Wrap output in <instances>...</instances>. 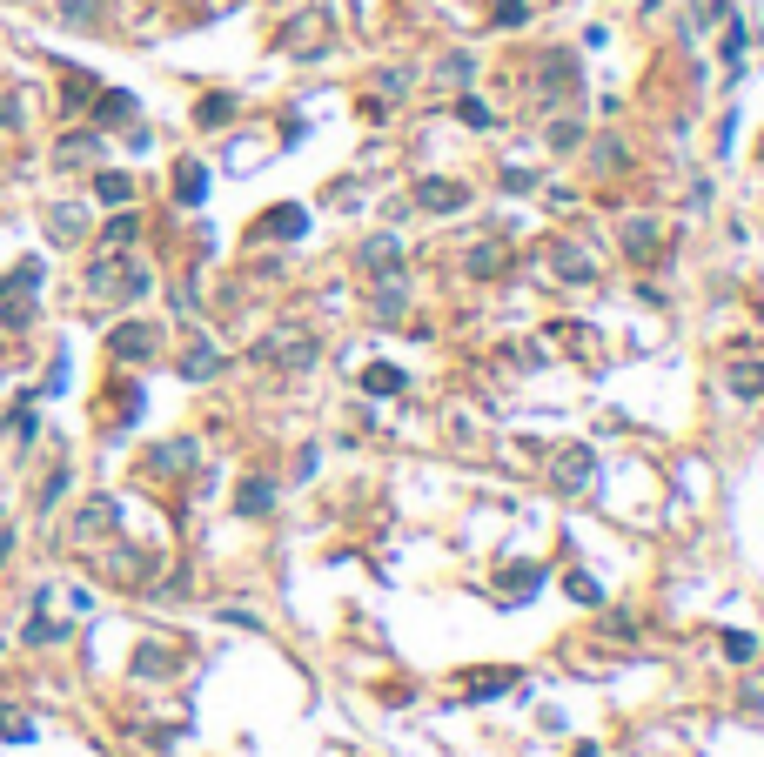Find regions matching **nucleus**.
<instances>
[{
	"label": "nucleus",
	"instance_id": "f257e3e1",
	"mask_svg": "<svg viewBox=\"0 0 764 757\" xmlns=\"http://www.w3.org/2000/svg\"><path fill=\"white\" fill-rule=\"evenodd\" d=\"M416 201H423V208H436V215H443V208H463V188H456V181H416Z\"/></svg>",
	"mask_w": 764,
	"mask_h": 757
},
{
	"label": "nucleus",
	"instance_id": "f03ea898",
	"mask_svg": "<svg viewBox=\"0 0 764 757\" xmlns=\"http://www.w3.org/2000/svg\"><path fill=\"white\" fill-rule=\"evenodd\" d=\"M155 349V329H114V356H148Z\"/></svg>",
	"mask_w": 764,
	"mask_h": 757
},
{
	"label": "nucleus",
	"instance_id": "7ed1b4c3",
	"mask_svg": "<svg viewBox=\"0 0 764 757\" xmlns=\"http://www.w3.org/2000/svg\"><path fill=\"white\" fill-rule=\"evenodd\" d=\"M302 228H309V215H302V208H275L269 222H262V235H302Z\"/></svg>",
	"mask_w": 764,
	"mask_h": 757
},
{
	"label": "nucleus",
	"instance_id": "20e7f679",
	"mask_svg": "<svg viewBox=\"0 0 764 757\" xmlns=\"http://www.w3.org/2000/svg\"><path fill=\"white\" fill-rule=\"evenodd\" d=\"M557 476L570 483V490H584V476H590V456H584V449H570V456L557 463Z\"/></svg>",
	"mask_w": 764,
	"mask_h": 757
},
{
	"label": "nucleus",
	"instance_id": "39448f33",
	"mask_svg": "<svg viewBox=\"0 0 764 757\" xmlns=\"http://www.w3.org/2000/svg\"><path fill=\"white\" fill-rule=\"evenodd\" d=\"M503 684H517V670H510V677H503V670H476V677H470V697H496Z\"/></svg>",
	"mask_w": 764,
	"mask_h": 757
},
{
	"label": "nucleus",
	"instance_id": "423d86ee",
	"mask_svg": "<svg viewBox=\"0 0 764 757\" xmlns=\"http://www.w3.org/2000/svg\"><path fill=\"white\" fill-rule=\"evenodd\" d=\"M362 389H369V396H396V389H403V376H396V369H369V376H362Z\"/></svg>",
	"mask_w": 764,
	"mask_h": 757
},
{
	"label": "nucleus",
	"instance_id": "0eeeda50",
	"mask_svg": "<svg viewBox=\"0 0 764 757\" xmlns=\"http://www.w3.org/2000/svg\"><path fill=\"white\" fill-rule=\"evenodd\" d=\"M94 195H101V201H128V195H135V181H128V175H101V181H94Z\"/></svg>",
	"mask_w": 764,
	"mask_h": 757
},
{
	"label": "nucleus",
	"instance_id": "6e6552de",
	"mask_svg": "<svg viewBox=\"0 0 764 757\" xmlns=\"http://www.w3.org/2000/svg\"><path fill=\"white\" fill-rule=\"evenodd\" d=\"M235 503H242L248 516H262V510H269V503H275V490H269V483H248V490L235 496Z\"/></svg>",
	"mask_w": 764,
	"mask_h": 757
},
{
	"label": "nucleus",
	"instance_id": "1a4fd4ad",
	"mask_svg": "<svg viewBox=\"0 0 764 757\" xmlns=\"http://www.w3.org/2000/svg\"><path fill=\"white\" fill-rule=\"evenodd\" d=\"M731 389H738V396H758V389H764V369L738 362V369H731Z\"/></svg>",
	"mask_w": 764,
	"mask_h": 757
},
{
	"label": "nucleus",
	"instance_id": "9d476101",
	"mask_svg": "<svg viewBox=\"0 0 764 757\" xmlns=\"http://www.w3.org/2000/svg\"><path fill=\"white\" fill-rule=\"evenodd\" d=\"M175 188H181V201H202V195H208V175H202V168H181Z\"/></svg>",
	"mask_w": 764,
	"mask_h": 757
},
{
	"label": "nucleus",
	"instance_id": "9b49d317",
	"mask_svg": "<svg viewBox=\"0 0 764 757\" xmlns=\"http://www.w3.org/2000/svg\"><path fill=\"white\" fill-rule=\"evenodd\" d=\"M228 114H235V101H228V94H208V101H202V121H208V128H222Z\"/></svg>",
	"mask_w": 764,
	"mask_h": 757
},
{
	"label": "nucleus",
	"instance_id": "f8f14e48",
	"mask_svg": "<svg viewBox=\"0 0 764 757\" xmlns=\"http://www.w3.org/2000/svg\"><path fill=\"white\" fill-rule=\"evenodd\" d=\"M362 262H369V268H389V262H396V242H389V235H382V242H369V248H362Z\"/></svg>",
	"mask_w": 764,
	"mask_h": 757
},
{
	"label": "nucleus",
	"instance_id": "ddd939ff",
	"mask_svg": "<svg viewBox=\"0 0 764 757\" xmlns=\"http://www.w3.org/2000/svg\"><path fill=\"white\" fill-rule=\"evenodd\" d=\"M128 114H135L128 94H108V101H101V121H128Z\"/></svg>",
	"mask_w": 764,
	"mask_h": 757
},
{
	"label": "nucleus",
	"instance_id": "4468645a",
	"mask_svg": "<svg viewBox=\"0 0 764 757\" xmlns=\"http://www.w3.org/2000/svg\"><path fill=\"white\" fill-rule=\"evenodd\" d=\"M0 731H7V737H14V744H21V737H27V731H34V724H27V717H21V711H7V717H0Z\"/></svg>",
	"mask_w": 764,
	"mask_h": 757
},
{
	"label": "nucleus",
	"instance_id": "2eb2a0df",
	"mask_svg": "<svg viewBox=\"0 0 764 757\" xmlns=\"http://www.w3.org/2000/svg\"><path fill=\"white\" fill-rule=\"evenodd\" d=\"M523 14H530V7H523V0H503V7H496V21H503V27H517Z\"/></svg>",
	"mask_w": 764,
	"mask_h": 757
}]
</instances>
